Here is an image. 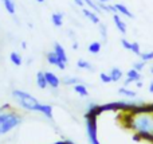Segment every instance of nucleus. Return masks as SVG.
<instances>
[{
    "label": "nucleus",
    "instance_id": "nucleus-1",
    "mask_svg": "<svg viewBox=\"0 0 153 144\" xmlns=\"http://www.w3.org/2000/svg\"><path fill=\"white\" fill-rule=\"evenodd\" d=\"M130 129L140 135L141 139L148 140L153 134V113L148 112H129L126 116Z\"/></svg>",
    "mask_w": 153,
    "mask_h": 144
},
{
    "label": "nucleus",
    "instance_id": "nucleus-2",
    "mask_svg": "<svg viewBox=\"0 0 153 144\" xmlns=\"http://www.w3.org/2000/svg\"><path fill=\"white\" fill-rule=\"evenodd\" d=\"M12 98L18 102L19 108L28 112H40L42 109V102H39L36 100V97H34L31 93L22 89H13L12 90Z\"/></svg>",
    "mask_w": 153,
    "mask_h": 144
},
{
    "label": "nucleus",
    "instance_id": "nucleus-3",
    "mask_svg": "<svg viewBox=\"0 0 153 144\" xmlns=\"http://www.w3.org/2000/svg\"><path fill=\"white\" fill-rule=\"evenodd\" d=\"M23 123V116L16 110H4L0 112V135H7Z\"/></svg>",
    "mask_w": 153,
    "mask_h": 144
},
{
    "label": "nucleus",
    "instance_id": "nucleus-4",
    "mask_svg": "<svg viewBox=\"0 0 153 144\" xmlns=\"http://www.w3.org/2000/svg\"><path fill=\"white\" fill-rule=\"evenodd\" d=\"M46 59H47V62L50 65H53V66H55L56 69H59V70H62V72H63L65 69H66V65L67 63H65V62H62L61 59L58 58V57H56V54L54 53L53 50L51 51H48L47 54H46Z\"/></svg>",
    "mask_w": 153,
    "mask_h": 144
},
{
    "label": "nucleus",
    "instance_id": "nucleus-5",
    "mask_svg": "<svg viewBox=\"0 0 153 144\" xmlns=\"http://www.w3.org/2000/svg\"><path fill=\"white\" fill-rule=\"evenodd\" d=\"M45 75H46V80H47V85L50 86L51 89H58L61 86L62 81L55 73L53 72H45Z\"/></svg>",
    "mask_w": 153,
    "mask_h": 144
},
{
    "label": "nucleus",
    "instance_id": "nucleus-6",
    "mask_svg": "<svg viewBox=\"0 0 153 144\" xmlns=\"http://www.w3.org/2000/svg\"><path fill=\"white\" fill-rule=\"evenodd\" d=\"M53 51L56 54V57H58V58L61 59L62 62H65V63H67V62H69V57H67L66 50H65V47H63V46H62L59 42H55V43H54Z\"/></svg>",
    "mask_w": 153,
    "mask_h": 144
},
{
    "label": "nucleus",
    "instance_id": "nucleus-7",
    "mask_svg": "<svg viewBox=\"0 0 153 144\" xmlns=\"http://www.w3.org/2000/svg\"><path fill=\"white\" fill-rule=\"evenodd\" d=\"M113 22H114V26H116V28L118 30V31L121 32L122 35L126 34V32H128L126 23L124 22V19H122V16L120 15V13H113Z\"/></svg>",
    "mask_w": 153,
    "mask_h": 144
},
{
    "label": "nucleus",
    "instance_id": "nucleus-8",
    "mask_svg": "<svg viewBox=\"0 0 153 144\" xmlns=\"http://www.w3.org/2000/svg\"><path fill=\"white\" fill-rule=\"evenodd\" d=\"M82 13H83V16L86 19H89L90 22H91L93 24H100L101 23V19H100V16H98V13L95 12V11H93V10H90V8H86V7H83L82 8Z\"/></svg>",
    "mask_w": 153,
    "mask_h": 144
},
{
    "label": "nucleus",
    "instance_id": "nucleus-9",
    "mask_svg": "<svg viewBox=\"0 0 153 144\" xmlns=\"http://www.w3.org/2000/svg\"><path fill=\"white\" fill-rule=\"evenodd\" d=\"M118 94L122 96L124 98H126V100L137 98V92L133 90V89H130L129 86H121V88H118Z\"/></svg>",
    "mask_w": 153,
    "mask_h": 144
},
{
    "label": "nucleus",
    "instance_id": "nucleus-10",
    "mask_svg": "<svg viewBox=\"0 0 153 144\" xmlns=\"http://www.w3.org/2000/svg\"><path fill=\"white\" fill-rule=\"evenodd\" d=\"M114 7H116L117 13H120L121 16H125V18H129V19H134L133 12L125 4H122V3H116V4H114Z\"/></svg>",
    "mask_w": 153,
    "mask_h": 144
},
{
    "label": "nucleus",
    "instance_id": "nucleus-11",
    "mask_svg": "<svg viewBox=\"0 0 153 144\" xmlns=\"http://www.w3.org/2000/svg\"><path fill=\"white\" fill-rule=\"evenodd\" d=\"M109 74H110V77H111V81L113 82H118V81H121L122 78H124V72H122L120 67H117V66H114V67H111L110 70H109Z\"/></svg>",
    "mask_w": 153,
    "mask_h": 144
},
{
    "label": "nucleus",
    "instance_id": "nucleus-12",
    "mask_svg": "<svg viewBox=\"0 0 153 144\" xmlns=\"http://www.w3.org/2000/svg\"><path fill=\"white\" fill-rule=\"evenodd\" d=\"M74 88V92L76 94H78L79 97H87L89 96V89H87V86L85 85V84H76V85L73 86Z\"/></svg>",
    "mask_w": 153,
    "mask_h": 144
},
{
    "label": "nucleus",
    "instance_id": "nucleus-13",
    "mask_svg": "<svg viewBox=\"0 0 153 144\" xmlns=\"http://www.w3.org/2000/svg\"><path fill=\"white\" fill-rule=\"evenodd\" d=\"M10 61L15 66H22L23 65V57L20 55V53L18 51H11L10 53Z\"/></svg>",
    "mask_w": 153,
    "mask_h": 144
},
{
    "label": "nucleus",
    "instance_id": "nucleus-14",
    "mask_svg": "<svg viewBox=\"0 0 153 144\" xmlns=\"http://www.w3.org/2000/svg\"><path fill=\"white\" fill-rule=\"evenodd\" d=\"M36 86L39 89H46L47 88V80H46V75H45V72H38L36 73Z\"/></svg>",
    "mask_w": 153,
    "mask_h": 144
},
{
    "label": "nucleus",
    "instance_id": "nucleus-15",
    "mask_svg": "<svg viewBox=\"0 0 153 144\" xmlns=\"http://www.w3.org/2000/svg\"><path fill=\"white\" fill-rule=\"evenodd\" d=\"M125 78H128V80H130L133 84L136 82V81H138V80H141V73L140 72H137L136 69H129L126 73H125Z\"/></svg>",
    "mask_w": 153,
    "mask_h": 144
},
{
    "label": "nucleus",
    "instance_id": "nucleus-16",
    "mask_svg": "<svg viewBox=\"0 0 153 144\" xmlns=\"http://www.w3.org/2000/svg\"><path fill=\"white\" fill-rule=\"evenodd\" d=\"M101 50H102V43L98 42V40H94V42H91L89 46H87V51H89L90 54H93V55L100 54Z\"/></svg>",
    "mask_w": 153,
    "mask_h": 144
},
{
    "label": "nucleus",
    "instance_id": "nucleus-17",
    "mask_svg": "<svg viewBox=\"0 0 153 144\" xmlns=\"http://www.w3.org/2000/svg\"><path fill=\"white\" fill-rule=\"evenodd\" d=\"M63 13L62 12H54L51 15V23L54 24L55 27H62L63 26Z\"/></svg>",
    "mask_w": 153,
    "mask_h": 144
},
{
    "label": "nucleus",
    "instance_id": "nucleus-18",
    "mask_svg": "<svg viewBox=\"0 0 153 144\" xmlns=\"http://www.w3.org/2000/svg\"><path fill=\"white\" fill-rule=\"evenodd\" d=\"M62 84H63L65 86H74L76 84L81 82V80H79L78 77H74V75H67V77H63L62 78Z\"/></svg>",
    "mask_w": 153,
    "mask_h": 144
},
{
    "label": "nucleus",
    "instance_id": "nucleus-19",
    "mask_svg": "<svg viewBox=\"0 0 153 144\" xmlns=\"http://www.w3.org/2000/svg\"><path fill=\"white\" fill-rule=\"evenodd\" d=\"M40 115L45 116L48 120H53V107L50 104H43L42 109H40Z\"/></svg>",
    "mask_w": 153,
    "mask_h": 144
},
{
    "label": "nucleus",
    "instance_id": "nucleus-20",
    "mask_svg": "<svg viewBox=\"0 0 153 144\" xmlns=\"http://www.w3.org/2000/svg\"><path fill=\"white\" fill-rule=\"evenodd\" d=\"M3 4H4V8L5 11H7L10 15L15 16L16 13V7H15V3H13V0H1Z\"/></svg>",
    "mask_w": 153,
    "mask_h": 144
},
{
    "label": "nucleus",
    "instance_id": "nucleus-21",
    "mask_svg": "<svg viewBox=\"0 0 153 144\" xmlns=\"http://www.w3.org/2000/svg\"><path fill=\"white\" fill-rule=\"evenodd\" d=\"M76 67L81 70H89V72L94 70V66H93L89 61H86V59H78V61H76Z\"/></svg>",
    "mask_w": 153,
    "mask_h": 144
},
{
    "label": "nucleus",
    "instance_id": "nucleus-22",
    "mask_svg": "<svg viewBox=\"0 0 153 144\" xmlns=\"http://www.w3.org/2000/svg\"><path fill=\"white\" fill-rule=\"evenodd\" d=\"M98 31H100V35H101V38H102V40L106 42V40H108V26L101 22V23L98 24Z\"/></svg>",
    "mask_w": 153,
    "mask_h": 144
},
{
    "label": "nucleus",
    "instance_id": "nucleus-23",
    "mask_svg": "<svg viewBox=\"0 0 153 144\" xmlns=\"http://www.w3.org/2000/svg\"><path fill=\"white\" fill-rule=\"evenodd\" d=\"M140 59H143V61H145L146 63H149V62H152V61H153V50L143 51V53L140 54Z\"/></svg>",
    "mask_w": 153,
    "mask_h": 144
},
{
    "label": "nucleus",
    "instance_id": "nucleus-24",
    "mask_svg": "<svg viewBox=\"0 0 153 144\" xmlns=\"http://www.w3.org/2000/svg\"><path fill=\"white\" fill-rule=\"evenodd\" d=\"M146 67V62L145 61H143V59H140V61H136V62H133V69H136L137 72H143L144 69Z\"/></svg>",
    "mask_w": 153,
    "mask_h": 144
},
{
    "label": "nucleus",
    "instance_id": "nucleus-25",
    "mask_svg": "<svg viewBox=\"0 0 153 144\" xmlns=\"http://www.w3.org/2000/svg\"><path fill=\"white\" fill-rule=\"evenodd\" d=\"M100 80H101V82H102V84H111V82H113V81H111L110 74H109V73H106V72H101L100 73Z\"/></svg>",
    "mask_w": 153,
    "mask_h": 144
},
{
    "label": "nucleus",
    "instance_id": "nucleus-26",
    "mask_svg": "<svg viewBox=\"0 0 153 144\" xmlns=\"http://www.w3.org/2000/svg\"><path fill=\"white\" fill-rule=\"evenodd\" d=\"M130 53H133L134 55H138V57H140V54L143 53V51H141V46H140V43H138V42H132Z\"/></svg>",
    "mask_w": 153,
    "mask_h": 144
},
{
    "label": "nucleus",
    "instance_id": "nucleus-27",
    "mask_svg": "<svg viewBox=\"0 0 153 144\" xmlns=\"http://www.w3.org/2000/svg\"><path fill=\"white\" fill-rule=\"evenodd\" d=\"M121 46L125 48V50L130 51V47H132V42H130V40H128L126 38H122V39H121Z\"/></svg>",
    "mask_w": 153,
    "mask_h": 144
},
{
    "label": "nucleus",
    "instance_id": "nucleus-28",
    "mask_svg": "<svg viewBox=\"0 0 153 144\" xmlns=\"http://www.w3.org/2000/svg\"><path fill=\"white\" fill-rule=\"evenodd\" d=\"M11 109H12V107H11V104H8V102L0 105V110H1V112H4V110H11Z\"/></svg>",
    "mask_w": 153,
    "mask_h": 144
},
{
    "label": "nucleus",
    "instance_id": "nucleus-29",
    "mask_svg": "<svg viewBox=\"0 0 153 144\" xmlns=\"http://www.w3.org/2000/svg\"><path fill=\"white\" fill-rule=\"evenodd\" d=\"M54 144H75L74 142H71V140H59V142H56V143H54Z\"/></svg>",
    "mask_w": 153,
    "mask_h": 144
},
{
    "label": "nucleus",
    "instance_id": "nucleus-30",
    "mask_svg": "<svg viewBox=\"0 0 153 144\" xmlns=\"http://www.w3.org/2000/svg\"><path fill=\"white\" fill-rule=\"evenodd\" d=\"M134 85H136V88L137 89H141V88H144V82L141 80H138V81H136L134 82Z\"/></svg>",
    "mask_w": 153,
    "mask_h": 144
},
{
    "label": "nucleus",
    "instance_id": "nucleus-31",
    "mask_svg": "<svg viewBox=\"0 0 153 144\" xmlns=\"http://www.w3.org/2000/svg\"><path fill=\"white\" fill-rule=\"evenodd\" d=\"M74 3L78 5V7H82V8L85 7V1H83V0H74Z\"/></svg>",
    "mask_w": 153,
    "mask_h": 144
},
{
    "label": "nucleus",
    "instance_id": "nucleus-32",
    "mask_svg": "<svg viewBox=\"0 0 153 144\" xmlns=\"http://www.w3.org/2000/svg\"><path fill=\"white\" fill-rule=\"evenodd\" d=\"M148 92H149L151 94H153V80L148 84Z\"/></svg>",
    "mask_w": 153,
    "mask_h": 144
},
{
    "label": "nucleus",
    "instance_id": "nucleus-33",
    "mask_svg": "<svg viewBox=\"0 0 153 144\" xmlns=\"http://www.w3.org/2000/svg\"><path fill=\"white\" fill-rule=\"evenodd\" d=\"M71 47H73V50H78V48H79V43H78V42H76V40H75V39H74V42H73Z\"/></svg>",
    "mask_w": 153,
    "mask_h": 144
},
{
    "label": "nucleus",
    "instance_id": "nucleus-34",
    "mask_svg": "<svg viewBox=\"0 0 153 144\" xmlns=\"http://www.w3.org/2000/svg\"><path fill=\"white\" fill-rule=\"evenodd\" d=\"M20 45H22V48H24V50L27 48V42H24V40H23V42H22Z\"/></svg>",
    "mask_w": 153,
    "mask_h": 144
},
{
    "label": "nucleus",
    "instance_id": "nucleus-35",
    "mask_svg": "<svg viewBox=\"0 0 153 144\" xmlns=\"http://www.w3.org/2000/svg\"><path fill=\"white\" fill-rule=\"evenodd\" d=\"M149 74H151L152 77H153V66H151V67H149Z\"/></svg>",
    "mask_w": 153,
    "mask_h": 144
},
{
    "label": "nucleus",
    "instance_id": "nucleus-36",
    "mask_svg": "<svg viewBox=\"0 0 153 144\" xmlns=\"http://www.w3.org/2000/svg\"><path fill=\"white\" fill-rule=\"evenodd\" d=\"M100 3H109V1H111V0H98Z\"/></svg>",
    "mask_w": 153,
    "mask_h": 144
},
{
    "label": "nucleus",
    "instance_id": "nucleus-37",
    "mask_svg": "<svg viewBox=\"0 0 153 144\" xmlns=\"http://www.w3.org/2000/svg\"><path fill=\"white\" fill-rule=\"evenodd\" d=\"M148 140H149V142H152V143H153V134L151 135V137H149V139H148Z\"/></svg>",
    "mask_w": 153,
    "mask_h": 144
},
{
    "label": "nucleus",
    "instance_id": "nucleus-38",
    "mask_svg": "<svg viewBox=\"0 0 153 144\" xmlns=\"http://www.w3.org/2000/svg\"><path fill=\"white\" fill-rule=\"evenodd\" d=\"M38 3H40V4H42V3H45V0H36Z\"/></svg>",
    "mask_w": 153,
    "mask_h": 144
},
{
    "label": "nucleus",
    "instance_id": "nucleus-39",
    "mask_svg": "<svg viewBox=\"0 0 153 144\" xmlns=\"http://www.w3.org/2000/svg\"><path fill=\"white\" fill-rule=\"evenodd\" d=\"M0 112H1V110H0Z\"/></svg>",
    "mask_w": 153,
    "mask_h": 144
}]
</instances>
